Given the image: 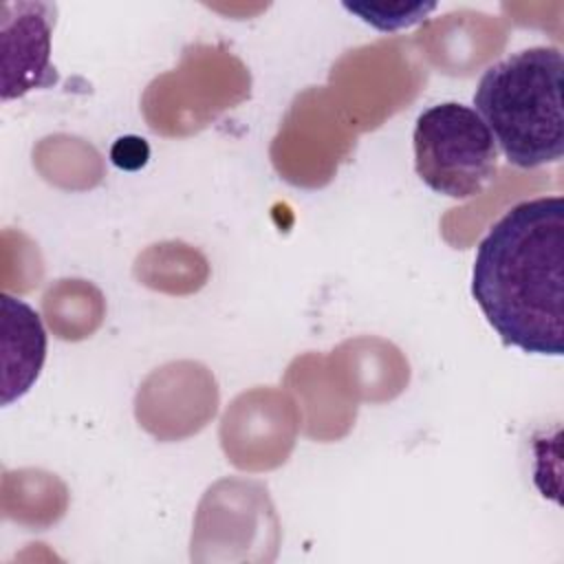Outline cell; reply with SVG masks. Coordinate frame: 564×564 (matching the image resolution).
<instances>
[{
  "label": "cell",
  "mask_w": 564,
  "mask_h": 564,
  "mask_svg": "<svg viewBox=\"0 0 564 564\" xmlns=\"http://www.w3.org/2000/svg\"><path fill=\"white\" fill-rule=\"evenodd\" d=\"M55 4L2 2V99L55 84L51 31Z\"/></svg>",
  "instance_id": "4"
},
{
  "label": "cell",
  "mask_w": 564,
  "mask_h": 564,
  "mask_svg": "<svg viewBox=\"0 0 564 564\" xmlns=\"http://www.w3.org/2000/svg\"><path fill=\"white\" fill-rule=\"evenodd\" d=\"M148 143L139 137H123L112 145V163L123 167V170H137L145 163L148 159Z\"/></svg>",
  "instance_id": "7"
},
{
  "label": "cell",
  "mask_w": 564,
  "mask_h": 564,
  "mask_svg": "<svg viewBox=\"0 0 564 564\" xmlns=\"http://www.w3.org/2000/svg\"><path fill=\"white\" fill-rule=\"evenodd\" d=\"M471 297L505 346L564 352V198L513 205L476 247Z\"/></svg>",
  "instance_id": "1"
},
{
  "label": "cell",
  "mask_w": 564,
  "mask_h": 564,
  "mask_svg": "<svg viewBox=\"0 0 564 564\" xmlns=\"http://www.w3.org/2000/svg\"><path fill=\"white\" fill-rule=\"evenodd\" d=\"M414 167L436 194L465 200L480 194L496 174L498 145L469 106L443 101L416 117Z\"/></svg>",
  "instance_id": "3"
},
{
  "label": "cell",
  "mask_w": 564,
  "mask_h": 564,
  "mask_svg": "<svg viewBox=\"0 0 564 564\" xmlns=\"http://www.w3.org/2000/svg\"><path fill=\"white\" fill-rule=\"evenodd\" d=\"M344 9L379 31H399L421 22L436 2H344Z\"/></svg>",
  "instance_id": "6"
},
{
  "label": "cell",
  "mask_w": 564,
  "mask_h": 564,
  "mask_svg": "<svg viewBox=\"0 0 564 564\" xmlns=\"http://www.w3.org/2000/svg\"><path fill=\"white\" fill-rule=\"evenodd\" d=\"M562 73L560 48L529 46L480 75L474 110L511 165L533 170L562 159Z\"/></svg>",
  "instance_id": "2"
},
{
  "label": "cell",
  "mask_w": 564,
  "mask_h": 564,
  "mask_svg": "<svg viewBox=\"0 0 564 564\" xmlns=\"http://www.w3.org/2000/svg\"><path fill=\"white\" fill-rule=\"evenodd\" d=\"M2 403L9 405L29 392L46 357L40 315L11 295H2Z\"/></svg>",
  "instance_id": "5"
}]
</instances>
